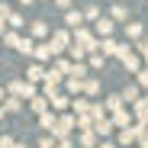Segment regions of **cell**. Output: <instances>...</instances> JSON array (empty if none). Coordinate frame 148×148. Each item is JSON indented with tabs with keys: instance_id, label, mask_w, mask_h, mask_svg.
Wrapping results in <instances>:
<instances>
[{
	"instance_id": "cell-1",
	"label": "cell",
	"mask_w": 148,
	"mask_h": 148,
	"mask_svg": "<svg viewBox=\"0 0 148 148\" xmlns=\"http://www.w3.org/2000/svg\"><path fill=\"white\" fill-rule=\"evenodd\" d=\"M3 90H7V97H16V100H32V97H39V93H36V87H32V84H26V81H10Z\"/></svg>"
},
{
	"instance_id": "cell-2",
	"label": "cell",
	"mask_w": 148,
	"mask_h": 148,
	"mask_svg": "<svg viewBox=\"0 0 148 148\" xmlns=\"http://www.w3.org/2000/svg\"><path fill=\"white\" fill-rule=\"evenodd\" d=\"M71 132H74V116H71V113L58 116L55 129H52V138H55V142H61V138H71Z\"/></svg>"
},
{
	"instance_id": "cell-3",
	"label": "cell",
	"mask_w": 148,
	"mask_h": 148,
	"mask_svg": "<svg viewBox=\"0 0 148 148\" xmlns=\"http://www.w3.org/2000/svg\"><path fill=\"white\" fill-rule=\"evenodd\" d=\"M68 45H71V32H68V29H55V32H52V42H48L52 58L61 55V52H68Z\"/></svg>"
},
{
	"instance_id": "cell-4",
	"label": "cell",
	"mask_w": 148,
	"mask_h": 148,
	"mask_svg": "<svg viewBox=\"0 0 148 148\" xmlns=\"http://www.w3.org/2000/svg\"><path fill=\"white\" fill-rule=\"evenodd\" d=\"M119 61H122V68H126V71H135V74L142 71V58L132 52V45H129V42L122 45V55H119Z\"/></svg>"
},
{
	"instance_id": "cell-5",
	"label": "cell",
	"mask_w": 148,
	"mask_h": 148,
	"mask_svg": "<svg viewBox=\"0 0 148 148\" xmlns=\"http://www.w3.org/2000/svg\"><path fill=\"white\" fill-rule=\"evenodd\" d=\"M42 81H45V93H42V97H48V93H55V90L61 87V81H64V77H61L55 68H45V77H42Z\"/></svg>"
},
{
	"instance_id": "cell-6",
	"label": "cell",
	"mask_w": 148,
	"mask_h": 148,
	"mask_svg": "<svg viewBox=\"0 0 148 148\" xmlns=\"http://www.w3.org/2000/svg\"><path fill=\"white\" fill-rule=\"evenodd\" d=\"M45 100H48V110H71V97H68L64 90H55V93H48Z\"/></svg>"
},
{
	"instance_id": "cell-7",
	"label": "cell",
	"mask_w": 148,
	"mask_h": 148,
	"mask_svg": "<svg viewBox=\"0 0 148 148\" xmlns=\"http://www.w3.org/2000/svg\"><path fill=\"white\" fill-rule=\"evenodd\" d=\"M64 26H68V32L81 29V26H84V13H81V10H64Z\"/></svg>"
},
{
	"instance_id": "cell-8",
	"label": "cell",
	"mask_w": 148,
	"mask_h": 148,
	"mask_svg": "<svg viewBox=\"0 0 148 148\" xmlns=\"http://www.w3.org/2000/svg\"><path fill=\"white\" fill-rule=\"evenodd\" d=\"M93 29H97V36H100V39H113V29H116V23H110L106 16H100V19L93 23Z\"/></svg>"
},
{
	"instance_id": "cell-9",
	"label": "cell",
	"mask_w": 148,
	"mask_h": 148,
	"mask_svg": "<svg viewBox=\"0 0 148 148\" xmlns=\"http://www.w3.org/2000/svg\"><path fill=\"white\" fill-rule=\"evenodd\" d=\"M110 126L129 129V126H132V113H129V110H119V113H113V116H110Z\"/></svg>"
},
{
	"instance_id": "cell-10",
	"label": "cell",
	"mask_w": 148,
	"mask_h": 148,
	"mask_svg": "<svg viewBox=\"0 0 148 148\" xmlns=\"http://www.w3.org/2000/svg\"><path fill=\"white\" fill-rule=\"evenodd\" d=\"M61 84H64V93L68 97H81L84 93V81H77V77H64Z\"/></svg>"
},
{
	"instance_id": "cell-11",
	"label": "cell",
	"mask_w": 148,
	"mask_h": 148,
	"mask_svg": "<svg viewBox=\"0 0 148 148\" xmlns=\"http://www.w3.org/2000/svg\"><path fill=\"white\" fill-rule=\"evenodd\" d=\"M119 97H122V106H126V103L132 106V103H138V100H142V90H138L135 84H129V87H126V90H122Z\"/></svg>"
},
{
	"instance_id": "cell-12",
	"label": "cell",
	"mask_w": 148,
	"mask_h": 148,
	"mask_svg": "<svg viewBox=\"0 0 148 148\" xmlns=\"http://www.w3.org/2000/svg\"><path fill=\"white\" fill-rule=\"evenodd\" d=\"M42 77H45V68H42V64H29V68H26V84L36 87V81H42Z\"/></svg>"
},
{
	"instance_id": "cell-13",
	"label": "cell",
	"mask_w": 148,
	"mask_h": 148,
	"mask_svg": "<svg viewBox=\"0 0 148 148\" xmlns=\"http://www.w3.org/2000/svg\"><path fill=\"white\" fill-rule=\"evenodd\" d=\"M100 106H103V113H119V110H126V106H122V97H119V93L106 97V103H100Z\"/></svg>"
},
{
	"instance_id": "cell-14",
	"label": "cell",
	"mask_w": 148,
	"mask_h": 148,
	"mask_svg": "<svg viewBox=\"0 0 148 148\" xmlns=\"http://www.w3.org/2000/svg\"><path fill=\"white\" fill-rule=\"evenodd\" d=\"M97 142H100V138H97L93 129H90V132H81L77 135V145H74V148H97Z\"/></svg>"
},
{
	"instance_id": "cell-15",
	"label": "cell",
	"mask_w": 148,
	"mask_h": 148,
	"mask_svg": "<svg viewBox=\"0 0 148 148\" xmlns=\"http://www.w3.org/2000/svg\"><path fill=\"white\" fill-rule=\"evenodd\" d=\"M110 23H116V19H122V23H129V10L122 7V3H113V10H110V16H106Z\"/></svg>"
},
{
	"instance_id": "cell-16",
	"label": "cell",
	"mask_w": 148,
	"mask_h": 148,
	"mask_svg": "<svg viewBox=\"0 0 148 148\" xmlns=\"http://www.w3.org/2000/svg\"><path fill=\"white\" fill-rule=\"evenodd\" d=\"M29 32H32V36H29L32 42H36V39H42V36H48V23H45V19H36L32 26H29Z\"/></svg>"
},
{
	"instance_id": "cell-17",
	"label": "cell",
	"mask_w": 148,
	"mask_h": 148,
	"mask_svg": "<svg viewBox=\"0 0 148 148\" xmlns=\"http://www.w3.org/2000/svg\"><path fill=\"white\" fill-rule=\"evenodd\" d=\"M71 116H84L87 110H90V100H84V97H74V100H71Z\"/></svg>"
},
{
	"instance_id": "cell-18",
	"label": "cell",
	"mask_w": 148,
	"mask_h": 148,
	"mask_svg": "<svg viewBox=\"0 0 148 148\" xmlns=\"http://www.w3.org/2000/svg\"><path fill=\"white\" fill-rule=\"evenodd\" d=\"M97 93H100V81H97V77H87V81H84V93H81V97L87 100V97H97Z\"/></svg>"
},
{
	"instance_id": "cell-19",
	"label": "cell",
	"mask_w": 148,
	"mask_h": 148,
	"mask_svg": "<svg viewBox=\"0 0 148 148\" xmlns=\"http://www.w3.org/2000/svg\"><path fill=\"white\" fill-rule=\"evenodd\" d=\"M55 122H58V116H55L52 110H48V113H42V116H39V126H42L45 132H52V129H55Z\"/></svg>"
},
{
	"instance_id": "cell-20",
	"label": "cell",
	"mask_w": 148,
	"mask_h": 148,
	"mask_svg": "<svg viewBox=\"0 0 148 148\" xmlns=\"http://www.w3.org/2000/svg\"><path fill=\"white\" fill-rule=\"evenodd\" d=\"M126 39L129 42H138L142 39V23H126Z\"/></svg>"
},
{
	"instance_id": "cell-21",
	"label": "cell",
	"mask_w": 148,
	"mask_h": 148,
	"mask_svg": "<svg viewBox=\"0 0 148 148\" xmlns=\"http://www.w3.org/2000/svg\"><path fill=\"white\" fill-rule=\"evenodd\" d=\"M0 110H3V113H19V110H23V100H16V97H7V100L0 103Z\"/></svg>"
},
{
	"instance_id": "cell-22",
	"label": "cell",
	"mask_w": 148,
	"mask_h": 148,
	"mask_svg": "<svg viewBox=\"0 0 148 148\" xmlns=\"http://www.w3.org/2000/svg\"><path fill=\"white\" fill-rule=\"evenodd\" d=\"M29 106H32V113H39V116H42V113H48V100H45L42 93H39V97H32Z\"/></svg>"
},
{
	"instance_id": "cell-23",
	"label": "cell",
	"mask_w": 148,
	"mask_h": 148,
	"mask_svg": "<svg viewBox=\"0 0 148 148\" xmlns=\"http://www.w3.org/2000/svg\"><path fill=\"white\" fill-rule=\"evenodd\" d=\"M7 26H13V32H16V29H23V26H26V19H23V13L10 10V16H7Z\"/></svg>"
},
{
	"instance_id": "cell-24",
	"label": "cell",
	"mask_w": 148,
	"mask_h": 148,
	"mask_svg": "<svg viewBox=\"0 0 148 148\" xmlns=\"http://www.w3.org/2000/svg\"><path fill=\"white\" fill-rule=\"evenodd\" d=\"M71 64H74V61H68V58H58V61H55L52 68H55V71L61 74V77H68V74H71Z\"/></svg>"
},
{
	"instance_id": "cell-25",
	"label": "cell",
	"mask_w": 148,
	"mask_h": 148,
	"mask_svg": "<svg viewBox=\"0 0 148 148\" xmlns=\"http://www.w3.org/2000/svg\"><path fill=\"white\" fill-rule=\"evenodd\" d=\"M39 61H52V48H48V42L45 45H36V52H32Z\"/></svg>"
},
{
	"instance_id": "cell-26",
	"label": "cell",
	"mask_w": 148,
	"mask_h": 148,
	"mask_svg": "<svg viewBox=\"0 0 148 148\" xmlns=\"http://www.w3.org/2000/svg\"><path fill=\"white\" fill-rule=\"evenodd\" d=\"M68 55L74 58V64H81V58H84L87 52H84V48H81V45H74V42H71V45H68Z\"/></svg>"
},
{
	"instance_id": "cell-27",
	"label": "cell",
	"mask_w": 148,
	"mask_h": 148,
	"mask_svg": "<svg viewBox=\"0 0 148 148\" xmlns=\"http://www.w3.org/2000/svg\"><path fill=\"white\" fill-rule=\"evenodd\" d=\"M16 48H19L23 55H32V52H36V42H32V39L26 36V39H19V45H16Z\"/></svg>"
},
{
	"instance_id": "cell-28",
	"label": "cell",
	"mask_w": 148,
	"mask_h": 148,
	"mask_svg": "<svg viewBox=\"0 0 148 148\" xmlns=\"http://www.w3.org/2000/svg\"><path fill=\"white\" fill-rule=\"evenodd\" d=\"M81 13H84V19H93V23L100 19V7L97 3H87V10H81Z\"/></svg>"
},
{
	"instance_id": "cell-29",
	"label": "cell",
	"mask_w": 148,
	"mask_h": 148,
	"mask_svg": "<svg viewBox=\"0 0 148 148\" xmlns=\"http://www.w3.org/2000/svg\"><path fill=\"white\" fill-rule=\"evenodd\" d=\"M135 87H138V90H142V87L148 90V68H142V71L135 74Z\"/></svg>"
},
{
	"instance_id": "cell-30",
	"label": "cell",
	"mask_w": 148,
	"mask_h": 148,
	"mask_svg": "<svg viewBox=\"0 0 148 148\" xmlns=\"http://www.w3.org/2000/svg\"><path fill=\"white\" fill-rule=\"evenodd\" d=\"M132 45H135V52H138V55L148 61V39H138V42H132Z\"/></svg>"
},
{
	"instance_id": "cell-31",
	"label": "cell",
	"mask_w": 148,
	"mask_h": 148,
	"mask_svg": "<svg viewBox=\"0 0 148 148\" xmlns=\"http://www.w3.org/2000/svg\"><path fill=\"white\" fill-rule=\"evenodd\" d=\"M19 39H23L19 32H3V45H13V48H16V45H19Z\"/></svg>"
},
{
	"instance_id": "cell-32",
	"label": "cell",
	"mask_w": 148,
	"mask_h": 148,
	"mask_svg": "<svg viewBox=\"0 0 148 148\" xmlns=\"http://www.w3.org/2000/svg\"><path fill=\"white\" fill-rule=\"evenodd\" d=\"M103 61H106L103 55H90V64H87V71H90V68H93V71H100V68H103Z\"/></svg>"
},
{
	"instance_id": "cell-33",
	"label": "cell",
	"mask_w": 148,
	"mask_h": 148,
	"mask_svg": "<svg viewBox=\"0 0 148 148\" xmlns=\"http://www.w3.org/2000/svg\"><path fill=\"white\" fill-rule=\"evenodd\" d=\"M135 145H138V148H148V129H145V132L135 138Z\"/></svg>"
},
{
	"instance_id": "cell-34",
	"label": "cell",
	"mask_w": 148,
	"mask_h": 148,
	"mask_svg": "<svg viewBox=\"0 0 148 148\" xmlns=\"http://www.w3.org/2000/svg\"><path fill=\"white\" fill-rule=\"evenodd\" d=\"M39 148H55V138H52V135H45V138L39 142Z\"/></svg>"
},
{
	"instance_id": "cell-35",
	"label": "cell",
	"mask_w": 148,
	"mask_h": 148,
	"mask_svg": "<svg viewBox=\"0 0 148 148\" xmlns=\"http://www.w3.org/2000/svg\"><path fill=\"white\" fill-rule=\"evenodd\" d=\"M7 16H10V7L3 3V0H0V19H3V23H7Z\"/></svg>"
},
{
	"instance_id": "cell-36",
	"label": "cell",
	"mask_w": 148,
	"mask_h": 148,
	"mask_svg": "<svg viewBox=\"0 0 148 148\" xmlns=\"http://www.w3.org/2000/svg\"><path fill=\"white\" fill-rule=\"evenodd\" d=\"M0 148H13V138L10 135H0Z\"/></svg>"
},
{
	"instance_id": "cell-37",
	"label": "cell",
	"mask_w": 148,
	"mask_h": 148,
	"mask_svg": "<svg viewBox=\"0 0 148 148\" xmlns=\"http://www.w3.org/2000/svg\"><path fill=\"white\" fill-rule=\"evenodd\" d=\"M55 148H74V142L71 138H61V142H55Z\"/></svg>"
},
{
	"instance_id": "cell-38",
	"label": "cell",
	"mask_w": 148,
	"mask_h": 148,
	"mask_svg": "<svg viewBox=\"0 0 148 148\" xmlns=\"http://www.w3.org/2000/svg\"><path fill=\"white\" fill-rule=\"evenodd\" d=\"M97 148H116V142H110V138H103V142H97Z\"/></svg>"
},
{
	"instance_id": "cell-39",
	"label": "cell",
	"mask_w": 148,
	"mask_h": 148,
	"mask_svg": "<svg viewBox=\"0 0 148 148\" xmlns=\"http://www.w3.org/2000/svg\"><path fill=\"white\" fill-rule=\"evenodd\" d=\"M55 3H58L61 10H71V0H55Z\"/></svg>"
},
{
	"instance_id": "cell-40",
	"label": "cell",
	"mask_w": 148,
	"mask_h": 148,
	"mask_svg": "<svg viewBox=\"0 0 148 148\" xmlns=\"http://www.w3.org/2000/svg\"><path fill=\"white\" fill-rule=\"evenodd\" d=\"M3 32H7V23H3V19H0V36H3Z\"/></svg>"
},
{
	"instance_id": "cell-41",
	"label": "cell",
	"mask_w": 148,
	"mask_h": 148,
	"mask_svg": "<svg viewBox=\"0 0 148 148\" xmlns=\"http://www.w3.org/2000/svg\"><path fill=\"white\" fill-rule=\"evenodd\" d=\"M3 100H7V90H3V87H0V103H3Z\"/></svg>"
},
{
	"instance_id": "cell-42",
	"label": "cell",
	"mask_w": 148,
	"mask_h": 148,
	"mask_svg": "<svg viewBox=\"0 0 148 148\" xmlns=\"http://www.w3.org/2000/svg\"><path fill=\"white\" fill-rule=\"evenodd\" d=\"M13 148H26V145H23V142H13Z\"/></svg>"
},
{
	"instance_id": "cell-43",
	"label": "cell",
	"mask_w": 148,
	"mask_h": 148,
	"mask_svg": "<svg viewBox=\"0 0 148 148\" xmlns=\"http://www.w3.org/2000/svg\"><path fill=\"white\" fill-rule=\"evenodd\" d=\"M19 3H26V7H29V3H32V0H19Z\"/></svg>"
},
{
	"instance_id": "cell-44",
	"label": "cell",
	"mask_w": 148,
	"mask_h": 148,
	"mask_svg": "<svg viewBox=\"0 0 148 148\" xmlns=\"http://www.w3.org/2000/svg\"><path fill=\"white\" fill-rule=\"evenodd\" d=\"M3 116H7V113H3V110H0V122H3Z\"/></svg>"
},
{
	"instance_id": "cell-45",
	"label": "cell",
	"mask_w": 148,
	"mask_h": 148,
	"mask_svg": "<svg viewBox=\"0 0 148 148\" xmlns=\"http://www.w3.org/2000/svg\"><path fill=\"white\" fill-rule=\"evenodd\" d=\"M142 100H145V103H148V93H145V97H142Z\"/></svg>"
}]
</instances>
